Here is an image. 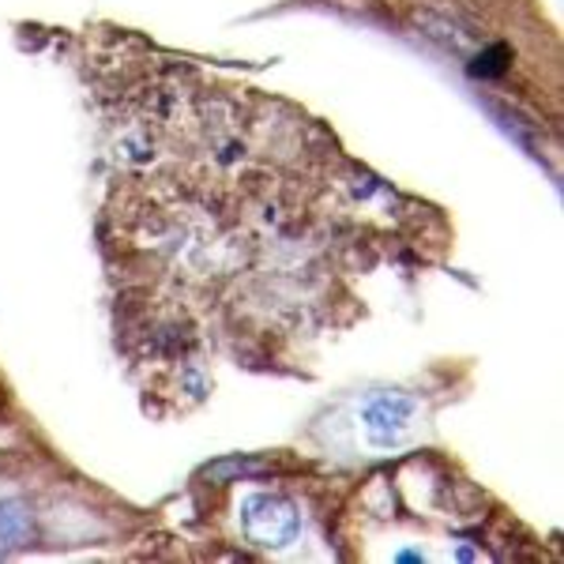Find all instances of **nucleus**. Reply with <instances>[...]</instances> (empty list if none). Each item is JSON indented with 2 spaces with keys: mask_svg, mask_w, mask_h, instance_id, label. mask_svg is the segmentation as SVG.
<instances>
[{
  "mask_svg": "<svg viewBox=\"0 0 564 564\" xmlns=\"http://www.w3.org/2000/svg\"><path fill=\"white\" fill-rule=\"evenodd\" d=\"M241 527L249 542L279 550V545H290L297 539L302 516H297V508L290 500H282L275 494H252L241 505Z\"/></svg>",
  "mask_w": 564,
  "mask_h": 564,
  "instance_id": "f257e3e1",
  "label": "nucleus"
},
{
  "mask_svg": "<svg viewBox=\"0 0 564 564\" xmlns=\"http://www.w3.org/2000/svg\"><path fill=\"white\" fill-rule=\"evenodd\" d=\"M417 414V403L411 395H377L366 403L361 422H366V436L372 448H395L403 433L411 430Z\"/></svg>",
  "mask_w": 564,
  "mask_h": 564,
  "instance_id": "f03ea898",
  "label": "nucleus"
},
{
  "mask_svg": "<svg viewBox=\"0 0 564 564\" xmlns=\"http://www.w3.org/2000/svg\"><path fill=\"white\" fill-rule=\"evenodd\" d=\"M31 539V512L15 500H0V550H15Z\"/></svg>",
  "mask_w": 564,
  "mask_h": 564,
  "instance_id": "7ed1b4c3",
  "label": "nucleus"
},
{
  "mask_svg": "<svg viewBox=\"0 0 564 564\" xmlns=\"http://www.w3.org/2000/svg\"><path fill=\"white\" fill-rule=\"evenodd\" d=\"M508 61H512V50H508V45H489L486 53H478V61H470V76H478V79L505 76Z\"/></svg>",
  "mask_w": 564,
  "mask_h": 564,
  "instance_id": "20e7f679",
  "label": "nucleus"
}]
</instances>
